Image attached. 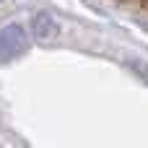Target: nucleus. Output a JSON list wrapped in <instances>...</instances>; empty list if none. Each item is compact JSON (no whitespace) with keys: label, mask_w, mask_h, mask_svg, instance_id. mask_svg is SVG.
I'll use <instances>...</instances> for the list:
<instances>
[{"label":"nucleus","mask_w":148,"mask_h":148,"mask_svg":"<svg viewBox=\"0 0 148 148\" xmlns=\"http://www.w3.org/2000/svg\"><path fill=\"white\" fill-rule=\"evenodd\" d=\"M26 52V31L21 23H8L0 29V62H10Z\"/></svg>","instance_id":"obj_1"},{"label":"nucleus","mask_w":148,"mask_h":148,"mask_svg":"<svg viewBox=\"0 0 148 148\" xmlns=\"http://www.w3.org/2000/svg\"><path fill=\"white\" fill-rule=\"evenodd\" d=\"M31 31H34V36H36L39 42H52V39H57V34H60L57 21H55L49 13H39V16L34 18V23H31Z\"/></svg>","instance_id":"obj_2"}]
</instances>
